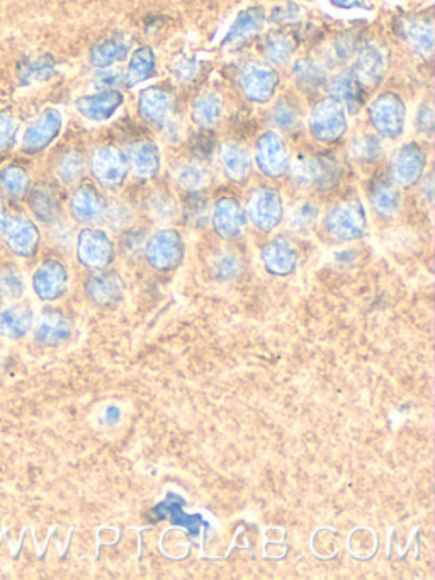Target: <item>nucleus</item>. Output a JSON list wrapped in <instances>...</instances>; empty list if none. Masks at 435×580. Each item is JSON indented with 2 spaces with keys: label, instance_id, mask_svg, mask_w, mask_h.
I'll list each match as a JSON object with an SVG mask.
<instances>
[{
  "label": "nucleus",
  "instance_id": "32",
  "mask_svg": "<svg viewBox=\"0 0 435 580\" xmlns=\"http://www.w3.org/2000/svg\"><path fill=\"white\" fill-rule=\"evenodd\" d=\"M128 57V43L121 38H109L94 46L89 55L92 65L97 69H109L113 63Z\"/></svg>",
  "mask_w": 435,
  "mask_h": 580
},
{
  "label": "nucleus",
  "instance_id": "13",
  "mask_svg": "<svg viewBox=\"0 0 435 580\" xmlns=\"http://www.w3.org/2000/svg\"><path fill=\"white\" fill-rule=\"evenodd\" d=\"M247 213L240 205V201L232 196H223L216 201L211 210V223L215 227L216 234L223 240H235L242 237L247 228Z\"/></svg>",
  "mask_w": 435,
  "mask_h": 580
},
{
  "label": "nucleus",
  "instance_id": "11",
  "mask_svg": "<svg viewBox=\"0 0 435 580\" xmlns=\"http://www.w3.org/2000/svg\"><path fill=\"white\" fill-rule=\"evenodd\" d=\"M243 96L252 103L266 104L271 101L279 86L276 70L264 63H249L245 65L238 79Z\"/></svg>",
  "mask_w": 435,
  "mask_h": 580
},
{
  "label": "nucleus",
  "instance_id": "47",
  "mask_svg": "<svg viewBox=\"0 0 435 580\" xmlns=\"http://www.w3.org/2000/svg\"><path fill=\"white\" fill-rule=\"evenodd\" d=\"M293 172L294 181L300 186H315L317 181V164L315 157H298L293 165H289Z\"/></svg>",
  "mask_w": 435,
  "mask_h": 580
},
{
  "label": "nucleus",
  "instance_id": "46",
  "mask_svg": "<svg viewBox=\"0 0 435 580\" xmlns=\"http://www.w3.org/2000/svg\"><path fill=\"white\" fill-rule=\"evenodd\" d=\"M272 121H274V125L279 130L291 133V131L296 130L300 126V111H298V108L293 103L284 101V103L277 104L274 111H272Z\"/></svg>",
  "mask_w": 435,
  "mask_h": 580
},
{
  "label": "nucleus",
  "instance_id": "54",
  "mask_svg": "<svg viewBox=\"0 0 435 580\" xmlns=\"http://www.w3.org/2000/svg\"><path fill=\"white\" fill-rule=\"evenodd\" d=\"M198 70V63L194 58H179L174 65V74L181 80L193 79Z\"/></svg>",
  "mask_w": 435,
  "mask_h": 580
},
{
  "label": "nucleus",
  "instance_id": "36",
  "mask_svg": "<svg viewBox=\"0 0 435 580\" xmlns=\"http://www.w3.org/2000/svg\"><path fill=\"white\" fill-rule=\"evenodd\" d=\"M29 184L28 172L19 165H9L0 171V189L12 200L24 198L29 193Z\"/></svg>",
  "mask_w": 435,
  "mask_h": 580
},
{
  "label": "nucleus",
  "instance_id": "50",
  "mask_svg": "<svg viewBox=\"0 0 435 580\" xmlns=\"http://www.w3.org/2000/svg\"><path fill=\"white\" fill-rule=\"evenodd\" d=\"M123 82H125V75L121 74L119 70L101 69L94 77V84L99 91H111V89L121 86Z\"/></svg>",
  "mask_w": 435,
  "mask_h": 580
},
{
  "label": "nucleus",
  "instance_id": "16",
  "mask_svg": "<svg viewBox=\"0 0 435 580\" xmlns=\"http://www.w3.org/2000/svg\"><path fill=\"white\" fill-rule=\"evenodd\" d=\"M63 118L58 109H46L28 126L23 137V150L28 155L40 154L50 147L62 131Z\"/></svg>",
  "mask_w": 435,
  "mask_h": 580
},
{
  "label": "nucleus",
  "instance_id": "27",
  "mask_svg": "<svg viewBox=\"0 0 435 580\" xmlns=\"http://www.w3.org/2000/svg\"><path fill=\"white\" fill-rule=\"evenodd\" d=\"M400 33L415 52L429 57L434 50V24L430 19H405Z\"/></svg>",
  "mask_w": 435,
  "mask_h": 580
},
{
  "label": "nucleus",
  "instance_id": "49",
  "mask_svg": "<svg viewBox=\"0 0 435 580\" xmlns=\"http://www.w3.org/2000/svg\"><path fill=\"white\" fill-rule=\"evenodd\" d=\"M55 70V63L50 58H40L29 63L28 67L24 69L23 77L26 82H33V80H45L53 74Z\"/></svg>",
  "mask_w": 435,
  "mask_h": 580
},
{
  "label": "nucleus",
  "instance_id": "31",
  "mask_svg": "<svg viewBox=\"0 0 435 580\" xmlns=\"http://www.w3.org/2000/svg\"><path fill=\"white\" fill-rule=\"evenodd\" d=\"M294 80L305 92H315L327 84V74L320 63L313 58H303L294 63Z\"/></svg>",
  "mask_w": 435,
  "mask_h": 580
},
{
  "label": "nucleus",
  "instance_id": "44",
  "mask_svg": "<svg viewBox=\"0 0 435 580\" xmlns=\"http://www.w3.org/2000/svg\"><path fill=\"white\" fill-rule=\"evenodd\" d=\"M293 52V41L284 35L271 36L266 41V45H264V55H266L269 62L276 63V65H283V63L289 62Z\"/></svg>",
  "mask_w": 435,
  "mask_h": 580
},
{
  "label": "nucleus",
  "instance_id": "4",
  "mask_svg": "<svg viewBox=\"0 0 435 580\" xmlns=\"http://www.w3.org/2000/svg\"><path fill=\"white\" fill-rule=\"evenodd\" d=\"M369 121L378 131L381 137L395 138L402 135L405 130V118H407V106L402 97L393 92H385L376 97L368 109Z\"/></svg>",
  "mask_w": 435,
  "mask_h": 580
},
{
  "label": "nucleus",
  "instance_id": "40",
  "mask_svg": "<svg viewBox=\"0 0 435 580\" xmlns=\"http://www.w3.org/2000/svg\"><path fill=\"white\" fill-rule=\"evenodd\" d=\"M381 154H383V142H381V138L376 137V135H371V133H361V135L352 142L351 155L356 160H362V162H373V160L379 159Z\"/></svg>",
  "mask_w": 435,
  "mask_h": 580
},
{
  "label": "nucleus",
  "instance_id": "21",
  "mask_svg": "<svg viewBox=\"0 0 435 580\" xmlns=\"http://www.w3.org/2000/svg\"><path fill=\"white\" fill-rule=\"evenodd\" d=\"M330 99H334L342 108H347L351 114H357L366 103V89L357 82L352 70H345L335 75L328 84Z\"/></svg>",
  "mask_w": 435,
  "mask_h": 580
},
{
  "label": "nucleus",
  "instance_id": "42",
  "mask_svg": "<svg viewBox=\"0 0 435 580\" xmlns=\"http://www.w3.org/2000/svg\"><path fill=\"white\" fill-rule=\"evenodd\" d=\"M148 215L155 222L165 223L174 220L177 215V203L167 193H155L147 201Z\"/></svg>",
  "mask_w": 435,
  "mask_h": 580
},
{
  "label": "nucleus",
  "instance_id": "57",
  "mask_svg": "<svg viewBox=\"0 0 435 580\" xmlns=\"http://www.w3.org/2000/svg\"><path fill=\"white\" fill-rule=\"evenodd\" d=\"M330 2L339 9H354L362 4L361 0H330Z\"/></svg>",
  "mask_w": 435,
  "mask_h": 580
},
{
  "label": "nucleus",
  "instance_id": "17",
  "mask_svg": "<svg viewBox=\"0 0 435 580\" xmlns=\"http://www.w3.org/2000/svg\"><path fill=\"white\" fill-rule=\"evenodd\" d=\"M262 262H264L267 273L284 278L298 269L300 251L296 249L293 240L279 235L264 245Z\"/></svg>",
  "mask_w": 435,
  "mask_h": 580
},
{
  "label": "nucleus",
  "instance_id": "53",
  "mask_svg": "<svg viewBox=\"0 0 435 580\" xmlns=\"http://www.w3.org/2000/svg\"><path fill=\"white\" fill-rule=\"evenodd\" d=\"M301 7L294 2H289L286 6H279L271 12V21L274 23H289L300 16Z\"/></svg>",
  "mask_w": 435,
  "mask_h": 580
},
{
  "label": "nucleus",
  "instance_id": "28",
  "mask_svg": "<svg viewBox=\"0 0 435 580\" xmlns=\"http://www.w3.org/2000/svg\"><path fill=\"white\" fill-rule=\"evenodd\" d=\"M220 162L225 176L230 181L242 182L249 177L252 162L247 148H243L242 145L225 143L220 150Z\"/></svg>",
  "mask_w": 435,
  "mask_h": 580
},
{
  "label": "nucleus",
  "instance_id": "19",
  "mask_svg": "<svg viewBox=\"0 0 435 580\" xmlns=\"http://www.w3.org/2000/svg\"><path fill=\"white\" fill-rule=\"evenodd\" d=\"M108 201L91 184H84L70 198V213L75 222L94 225L102 222Z\"/></svg>",
  "mask_w": 435,
  "mask_h": 580
},
{
  "label": "nucleus",
  "instance_id": "52",
  "mask_svg": "<svg viewBox=\"0 0 435 580\" xmlns=\"http://www.w3.org/2000/svg\"><path fill=\"white\" fill-rule=\"evenodd\" d=\"M17 123L11 114L0 113V148L11 145L16 137Z\"/></svg>",
  "mask_w": 435,
  "mask_h": 580
},
{
  "label": "nucleus",
  "instance_id": "23",
  "mask_svg": "<svg viewBox=\"0 0 435 580\" xmlns=\"http://www.w3.org/2000/svg\"><path fill=\"white\" fill-rule=\"evenodd\" d=\"M125 103V96L116 89L101 91L94 96H84L77 99L75 108L84 118L91 121H106Z\"/></svg>",
  "mask_w": 435,
  "mask_h": 580
},
{
  "label": "nucleus",
  "instance_id": "38",
  "mask_svg": "<svg viewBox=\"0 0 435 580\" xmlns=\"http://www.w3.org/2000/svg\"><path fill=\"white\" fill-rule=\"evenodd\" d=\"M210 271L218 281H232L242 273V259L237 252L221 251L211 261Z\"/></svg>",
  "mask_w": 435,
  "mask_h": 580
},
{
  "label": "nucleus",
  "instance_id": "6",
  "mask_svg": "<svg viewBox=\"0 0 435 580\" xmlns=\"http://www.w3.org/2000/svg\"><path fill=\"white\" fill-rule=\"evenodd\" d=\"M245 213L259 230L272 232L284 220L283 198L276 189L260 186L250 193Z\"/></svg>",
  "mask_w": 435,
  "mask_h": 580
},
{
  "label": "nucleus",
  "instance_id": "30",
  "mask_svg": "<svg viewBox=\"0 0 435 580\" xmlns=\"http://www.w3.org/2000/svg\"><path fill=\"white\" fill-rule=\"evenodd\" d=\"M193 121L203 130L215 128L221 120L223 114V103L221 97L216 92H203L193 104Z\"/></svg>",
  "mask_w": 435,
  "mask_h": 580
},
{
  "label": "nucleus",
  "instance_id": "51",
  "mask_svg": "<svg viewBox=\"0 0 435 580\" xmlns=\"http://www.w3.org/2000/svg\"><path fill=\"white\" fill-rule=\"evenodd\" d=\"M357 43L356 38L352 35H342L335 40L334 43V55L339 62H344V60H349V58L356 53Z\"/></svg>",
  "mask_w": 435,
  "mask_h": 580
},
{
  "label": "nucleus",
  "instance_id": "39",
  "mask_svg": "<svg viewBox=\"0 0 435 580\" xmlns=\"http://www.w3.org/2000/svg\"><path fill=\"white\" fill-rule=\"evenodd\" d=\"M23 295V273L14 266L0 269V298L6 302H16Z\"/></svg>",
  "mask_w": 435,
  "mask_h": 580
},
{
  "label": "nucleus",
  "instance_id": "56",
  "mask_svg": "<svg viewBox=\"0 0 435 580\" xmlns=\"http://www.w3.org/2000/svg\"><path fill=\"white\" fill-rule=\"evenodd\" d=\"M194 145H199V147H194V150L201 155H210L211 150H213V142H211V137L208 133H201V135L194 138Z\"/></svg>",
  "mask_w": 435,
  "mask_h": 580
},
{
  "label": "nucleus",
  "instance_id": "2",
  "mask_svg": "<svg viewBox=\"0 0 435 580\" xmlns=\"http://www.w3.org/2000/svg\"><path fill=\"white\" fill-rule=\"evenodd\" d=\"M0 235L7 249L17 257L28 259V257L36 256L40 247V228L31 218L19 211L7 213V215L4 213L2 223H0Z\"/></svg>",
  "mask_w": 435,
  "mask_h": 580
},
{
  "label": "nucleus",
  "instance_id": "43",
  "mask_svg": "<svg viewBox=\"0 0 435 580\" xmlns=\"http://www.w3.org/2000/svg\"><path fill=\"white\" fill-rule=\"evenodd\" d=\"M57 174L65 184L79 181V177L84 174V159H82V155L79 152H74V150L63 154L58 160Z\"/></svg>",
  "mask_w": 435,
  "mask_h": 580
},
{
  "label": "nucleus",
  "instance_id": "9",
  "mask_svg": "<svg viewBox=\"0 0 435 580\" xmlns=\"http://www.w3.org/2000/svg\"><path fill=\"white\" fill-rule=\"evenodd\" d=\"M34 342L43 347L65 346L74 337V324L60 308H45L34 320Z\"/></svg>",
  "mask_w": 435,
  "mask_h": 580
},
{
  "label": "nucleus",
  "instance_id": "18",
  "mask_svg": "<svg viewBox=\"0 0 435 580\" xmlns=\"http://www.w3.org/2000/svg\"><path fill=\"white\" fill-rule=\"evenodd\" d=\"M34 308L29 303L11 302L0 308V337L21 341L34 327Z\"/></svg>",
  "mask_w": 435,
  "mask_h": 580
},
{
  "label": "nucleus",
  "instance_id": "1",
  "mask_svg": "<svg viewBox=\"0 0 435 580\" xmlns=\"http://www.w3.org/2000/svg\"><path fill=\"white\" fill-rule=\"evenodd\" d=\"M328 235L340 242L362 239L368 232V215L359 200L342 201L323 218Z\"/></svg>",
  "mask_w": 435,
  "mask_h": 580
},
{
  "label": "nucleus",
  "instance_id": "8",
  "mask_svg": "<svg viewBox=\"0 0 435 580\" xmlns=\"http://www.w3.org/2000/svg\"><path fill=\"white\" fill-rule=\"evenodd\" d=\"M310 131L318 142H337L347 131V116H345L344 108L334 99L318 103L311 111Z\"/></svg>",
  "mask_w": 435,
  "mask_h": 580
},
{
  "label": "nucleus",
  "instance_id": "12",
  "mask_svg": "<svg viewBox=\"0 0 435 580\" xmlns=\"http://www.w3.org/2000/svg\"><path fill=\"white\" fill-rule=\"evenodd\" d=\"M126 283L116 271L94 273L85 281L87 300L101 308L116 307L125 298Z\"/></svg>",
  "mask_w": 435,
  "mask_h": 580
},
{
  "label": "nucleus",
  "instance_id": "58",
  "mask_svg": "<svg viewBox=\"0 0 435 580\" xmlns=\"http://www.w3.org/2000/svg\"><path fill=\"white\" fill-rule=\"evenodd\" d=\"M2 217H4V210H2V205H0V223H2Z\"/></svg>",
  "mask_w": 435,
  "mask_h": 580
},
{
  "label": "nucleus",
  "instance_id": "29",
  "mask_svg": "<svg viewBox=\"0 0 435 580\" xmlns=\"http://www.w3.org/2000/svg\"><path fill=\"white\" fill-rule=\"evenodd\" d=\"M266 24V12L262 7H250L238 14L235 23L228 31L223 43H237V41L249 40L250 36L257 35Z\"/></svg>",
  "mask_w": 435,
  "mask_h": 580
},
{
  "label": "nucleus",
  "instance_id": "7",
  "mask_svg": "<svg viewBox=\"0 0 435 580\" xmlns=\"http://www.w3.org/2000/svg\"><path fill=\"white\" fill-rule=\"evenodd\" d=\"M91 169L102 188L118 189L125 184L130 172V162L119 148L106 145L97 148L92 154Z\"/></svg>",
  "mask_w": 435,
  "mask_h": 580
},
{
  "label": "nucleus",
  "instance_id": "37",
  "mask_svg": "<svg viewBox=\"0 0 435 580\" xmlns=\"http://www.w3.org/2000/svg\"><path fill=\"white\" fill-rule=\"evenodd\" d=\"M315 164H317V181L315 188L332 189L337 186L342 177V165L334 155L318 154L315 155Z\"/></svg>",
  "mask_w": 435,
  "mask_h": 580
},
{
  "label": "nucleus",
  "instance_id": "5",
  "mask_svg": "<svg viewBox=\"0 0 435 580\" xmlns=\"http://www.w3.org/2000/svg\"><path fill=\"white\" fill-rule=\"evenodd\" d=\"M77 259L85 268L101 271L114 261V244L101 228H82L77 235Z\"/></svg>",
  "mask_w": 435,
  "mask_h": 580
},
{
  "label": "nucleus",
  "instance_id": "25",
  "mask_svg": "<svg viewBox=\"0 0 435 580\" xmlns=\"http://www.w3.org/2000/svg\"><path fill=\"white\" fill-rule=\"evenodd\" d=\"M369 201L378 215L393 217L400 208L402 196H400V191L396 188L395 181L391 177L381 176L371 182Z\"/></svg>",
  "mask_w": 435,
  "mask_h": 580
},
{
  "label": "nucleus",
  "instance_id": "24",
  "mask_svg": "<svg viewBox=\"0 0 435 580\" xmlns=\"http://www.w3.org/2000/svg\"><path fill=\"white\" fill-rule=\"evenodd\" d=\"M29 210L36 220L43 223H55L62 213V201L57 188L50 184H38L28 194Z\"/></svg>",
  "mask_w": 435,
  "mask_h": 580
},
{
  "label": "nucleus",
  "instance_id": "3",
  "mask_svg": "<svg viewBox=\"0 0 435 580\" xmlns=\"http://www.w3.org/2000/svg\"><path fill=\"white\" fill-rule=\"evenodd\" d=\"M143 254L153 269L169 273V271L179 268L184 261L186 244L177 230L164 228L147 239Z\"/></svg>",
  "mask_w": 435,
  "mask_h": 580
},
{
  "label": "nucleus",
  "instance_id": "55",
  "mask_svg": "<svg viewBox=\"0 0 435 580\" xmlns=\"http://www.w3.org/2000/svg\"><path fill=\"white\" fill-rule=\"evenodd\" d=\"M417 126L422 133H429L432 135L434 131V109L430 104H424L422 108L419 109V114H417Z\"/></svg>",
  "mask_w": 435,
  "mask_h": 580
},
{
  "label": "nucleus",
  "instance_id": "48",
  "mask_svg": "<svg viewBox=\"0 0 435 580\" xmlns=\"http://www.w3.org/2000/svg\"><path fill=\"white\" fill-rule=\"evenodd\" d=\"M145 242L147 237L143 230H125L121 237V251L128 257L138 256L145 249Z\"/></svg>",
  "mask_w": 435,
  "mask_h": 580
},
{
  "label": "nucleus",
  "instance_id": "35",
  "mask_svg": "<svg viewBox=\"0 0 435 580\" xmlns=\"http://www.w3.org/2000/svg\"><path fill=\"white\" fill-rule=\"evenodd\" d=\"M182 218L189 227L204 228L211 222V208L208 200L199 193L187 194L182 205Z\"/></svg>",
  "mask_w": 435,
  "mask_h": 580
},
{
  "label": "nucleus",
  "instance_id": "34",
  "mask_svg": "<svg viewBox=\"0 0 435 580\" xmlns=\"http://www.w3.org/2000/svg\"><path fill=\"white\" fill-rule=\"evenodd\" d=\"M176 179L187 193H199L210 184L211 174L201 162H187L177 169Z\"/></svg>",
  "mask_w": 435,
  "mask_h": 580
},
{
  "label": "nucleus",
  "instance_id": "26",
  "mask_svg": "<svg viewBox=\"0 0 435 580\" xmlns=\"http://www.w3.org/2000/svg\"><path fill=\"white\" fill-rule=\"evenodd\" d=\"M130 167L135 176L143 181L153 179L160 171V150L153 142H140L133 145L128 155Z\"/></svg>",
  "mask_w": 435,
  "mask_h": 580
},
{
  "label": "nucleus",
  "instance_id": "10",
  "mask_svg": "<svg viewBox=\"0 0 435 580\" xmlns=\"http://www.w3.org/2000/svg\"><path fill=\"white\" fill-rule=\"evenodd\" d=\"M68 283H70L68 269L57 259H46L41 262L33 274L34 295L38 296L41 302H57L63 298L67 295Z\"/></svg>",
  "mask_w": 435,
  "mask_h": 580
},
{
  "label": "nucleus",
  "instance_id": "20",
  "mask_svg": "<svg viewBox=\"0 0 435 580\" xmlns=\"http://www.w3.org/2000/svg\"><path fill=\"white\" fill-rule=\"evenodd\" d=\"M172 109H174L172 96L162 87H148L140 94L138 114L147 123H152L160 130H164L165 125L172 120Z\"/></svg>",
  "mask_w": 435,
  "mask_h": 580
},
{
  "label": "nucleus",
  "instance_id": "41",
  "mask_svg": "<svg viewBox=\"0 0 435 580\" xmlns=\"http://www.w3.org/2000/svg\"><path fill=\"white\" fill-rule=\"evenodd\" d=\"M318 218H320V211L313 203H300L296 206L291 215H289V227L293 228L294 232L298 234H308L315 225H317Z\"/></svg>",
  "mask_w": 435,
  "mask_h": 580
},
{
  "label": "nucleus",
  "instance_id": "22",
  "mask_svg": "<svg viewBox=\"0 0 435 580\" xmlns=\"http://www.w3.org/2000/svg\"><path fill=\"white\" fill-rule=\"evenodd\" d=\"M352 74L364 89H373L385 79L386 60L378 46L368 45L357 55Z\"/></svg>",
  "mask_w": 435,
  "mask_h": 580
},
{
  "label": "nucleus",
  "instance_id": "15",
  "mask_svg": "<svg viewBox=\"0 0 435 580\" xmlns=\"http://www.w3.org/2000/svg\"><path fill=\"white\" fill-rule=\"evenodd\" d=\"M427 155L417 143H405L393 155V181L403 188H412L424 177Z\"/></svg>",
  "mask_w": 435,
  "mask_h": 580
},
{
  "label": "nucleus",
  "instance_id": "14",
  "mask_svg": "<svg viewBox=\"0 0 435 580\" xmlns=\"http://www.w3.org/2000/svg\"><path fill=\"white\" fill-rule=\"evenodd\" d=\"M255 160L267 177H281L288 172L289 154L283 138L276 131H266L255 147Z\"/></svg>",
  "mask_w": 435,
  "mask_h": 580
},
{
  "label": "nucleus",
  "instance_id": "45",
  "mask_svg": "<svg viewBox=\"0 0 435 580\" xmlns=\"http://www.w3.org/2000/svg\"><path fill=\"white\" fill-rule=\"evenodd\" d=\"M102 222L108 223L109 228L114 232H125L133 222V211L130 210V206L119 201H114L111 205L108 203Z\"/></svg>",
  "mask_w": 435,
  "mask_h": 580
},
{
  "label": "nucleus",
  "instance_id": "33",
  "mask_svg": "<svg viewBox=\"0 0 435 580\" xmlns=\"http://www.w3.org/2000/svg\"><path fill=\"white\" fill-rule=\"evenodd\" d=\"M155 65L157 63H155V53L152 52V48H148V46L138 48L133 53L128 70H126V84L136 86V84H142L145 80L150 79L155 74Z\"/></svg>",
  "mask_w": 435,
  "mask_h": 580
}]
</instances>
